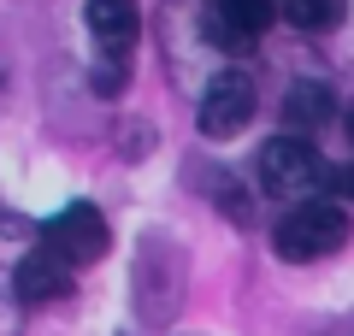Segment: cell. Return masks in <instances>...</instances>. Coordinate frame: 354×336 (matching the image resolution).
Returning a JSON list of instances; mask_svg holds the SVG:
<instances>
[{
    "label": "cell",
    "instance_id": "cell-2",
    "mask_svg": "<svg viewBox=\"0 0 354 336\" xmlns=\"http://www.w3.org/2000/svg\"><path fill=\"white\" fill-rule=\"evenodd\" d=\"M342 242H348V212L337 207V200H307V207L283 212L278 230H272V248H278V260H325V254H337Z\"/></svg>",
    "mask_w": 354,
    "mask_h": 336
},
{
    "label": "cell",
    "instance_id": "cell-10",
    "mask_svg": "<svg viewBox=\"0 0 354 336\" xmlns=\"http://www.w3.org/2000/svg\"><path fill=\"white\" fill-rule=\"evenodd\" d=\"M18 307H24V301L0 289V336H18V324H24V319H18Z\"/></svg>",
    "mask_w": 354,
    "mask_h": 336
},
{
    "label": "cell",
    "instance_id": "cell-9",
    "mask_svg": "<svg viewBox=\"0 0 354 336\" xmlns=\"http://www.w3.org/2000/svg\"><path fill=\"white\" fill-rule=\"evenodd\" d=\"M283 18H290L295 30H307V36H325V30L342 24V12H348V0H278Z\"/></svg>",
    "mask_w": 354,
    "mask_h": 336
},
{
    "label": "cell",
    "instance_id": "cell-3",
    "mask_svg": "<svg viewBox=\"0 0 354 336\" xmlns=\"http://www.w3.org/2000/svg\"><path fill=\"white\" fill-rule=\"evenodd\" d=\"M41 248L59 254L65 265H95L106 260V248H113V230H106L101 207H88V200H71V207H59L48 224H41Z\"/></svg>",
    "mask_w": 354,
    "mask_h": 336
},
{
    "label": "cell",
    "instance_id": "cell-7",
    "mask_svg": "<svg viewBox=\"0 0 354 336\" xmlns=\"http://www.w3.org/2000/svg\"><path fill=\"white\" fill-rule=\"evenodd\" d=\"M12 295L24 301V307H48V301L71 295V265H65L59 254H48V248H30L24 260H18V272H12Z\"/></svg>",
    "mask_w": 354,
    "mask_h": 336
},
{
    "label": "cell",
    "instance_id": "cell-12",
    "mask_svg": "<svg viewBox=\"0 0 354 336\" xmlns=\"http://www.w3.org/2000/svg\"><path fill=\"white\" fill-rule=\"evenodd\" d=\"M348 142H354V112H348Z\"/></svg>",
    "mask_w": 354,
    "mask_h": 336
},
{
    "label": "cell",
    "instance_id": "cell-6",
    "mask_svg": "<svg viewBox=\"0 0 354 336\" xmlns=\"http://www.w3.org/2000/svg\"><path fill=\"white\" fill-rule=\"evenodd\" d=\"M88 36H95V59L130 65V48L142 36V6L136 0H88Z\"/></svg>",
    "mask_w": 354,
    "mask_h": 336
},
{
    "label": "cell",
    "instance_id": "cell-8",
    "mask_svg": "<svg viewBox=\"0 0 354 336\" xmlns=\"http://www.w3.org/2000/svg\"><path fill=\"white\" fill-rule=\"evenodd\" d=\"M330 112H337V100H330L325 83H295L290 95H283V124L290 130H319Z\"/></svg>",
    "mask_w": 354,
    "mask_h": 336
},
{
    "label": "cell",
    "instance_id": "cell-1",
    "mask_svg": "<svg viewBox=\"0 0 354 336\" xmlns=\"http://www.w3.org/2000/svg\"><path fill=\"white\" fill-rule=\"evenodd\" d=\"M254 177H260L266 195L307 207V200H313V189L330 183V165H325V153H319L307 136H272L260 153H254Z\"/></svg>",
    "mask_w": 354,
    "mask_h": 336
},
{
    "label": "cell",
    "instance_id": "cell-4",
    "mask_svg": "<svg viewBox=\"0 0 354 336\" xmlns=\"http://www.w3.org/2000/svg\"><path fill=\"white\" fill-rule=\"evenodd\" d=\"M278 12H283L278 0H213L201 12V36L218 53H248V48H260V36L272 30Z\"/></svg>",
    "mask_w": 354,
    "mask_h": 336
},
{
    "label": "cell",
    "instance_id": "cell-5",
    "mask_svg": "<svg viewBox=\"0 0 354 336\" xmlns=\"http://www.w3.org/2000/svg\"><path fill=\"white\" fill-rule=\"evenodd\" d=\"M248 118H254V77L248 71H218L201 95V136L230 142V136L248 130Z\"/></svg>",
    "mask_w": 354,
    "mask_h": 336
},
{
    "label": "cell",
    "instance_id": "cell-11",
    "mask_svg": "<svg viewBox=\"0 0 354 336\" xmlns=\"http://www.w3.org/2000/svg\"><path fill=\"white\" fill-rule=\"evenodd\" d=\"M330 189H342V195H354V165H337V171H330Z\"/></svg>",
    "mask_w": 354,
    "mask_h": 336
}]
</instances>
